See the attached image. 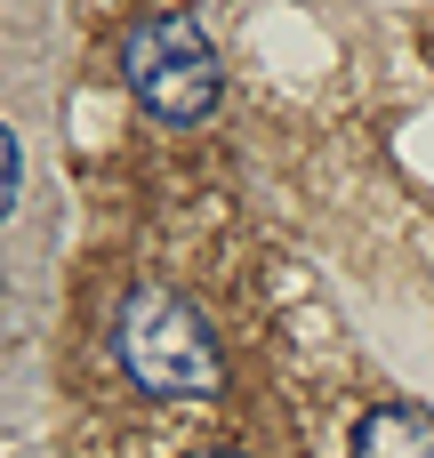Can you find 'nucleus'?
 Masks as SVG:
<instances>
[{"instance_id": "obj_5", "label": "nucleus", "mask_w": 434, "mask_h": 458, "mask_svg": "<svg viewBox=\"0 0 434 458\" xmlns=\"http://www.w3.org/2000/svg\"><path fill=\"white\" fill-rule=\"evenodd\" d=\"M193 458H242V451H193Z\"/></svg>"}, {"instance_id": "obj_3", "label": "nucleus", "mask_w": 434, "mask_h": 458, "mask_svg": "<svg viewBox=\"0 0 434 458\" xmlns=\"http://www.w3.org/2000/svg\"><path fill=\"white\" fill-rule=\"evenodd\" d=\"M354 458H434V411L387 403L354 427Z\"/></svg>"}, {"instance_id": "obj_2", "label": "nucleus", "mask_w": 434, "mask_h": 458, "mask_svg": "<svg viewBox=\"0 0 434 458\" xmlns=\"http://www.w3.org/2000/svg\"><path fill=\"white\" fill-rule=\"evenodd\" d=\"M121 72H129V97L153 113V121H201L226 89V64L209 48V32L185 16V8H153L129 24L121 40Z\"/></svg>"}, {"instance_id": "obj_1", "label": "nucleus", "mask_w": 434, "mask_h": 458, "mask_svg": "<svg viewBox=\"0 0 434 458\" xmlns=\"http://www.w3.org/2000/svg\"><path fill=\"white\" fill-rule=\"evenodd\" d=\"M113 354H121V370H129L145 394H161V403H201V394H217V378H226L209 314H201L193 298H177V290H129L121 314H113Z\"/></svg>"}, {"instance_id": "obj_4", "label": "nucleus", "mask_w": 434, "mask_h": 458, "mask_svg": "<svg viewBox=\"0 0 434 458\" xmlns=\"http://www.w3.org/2000/svg\"><path fill=\"white\" fill-rule=\"evenodd\" d=\"M16 185H24V153H16V129L0 121V217L16 209Z\"/></svg>"}]
</instances>
